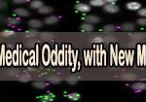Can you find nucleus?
<instances>
[{
	"mask_svg": "<svg viewBox=\"0 0 146 102\" xmlns=\"http://www.w3.org/2000/svg\"><path fill=\"white\" fill-rule=\"evenodd\" d=\"M27 25L30 28H33V29H37V28H41L43 27L44 23L40 20H36V19H32V20H29L27 22Z\"/></svg>",
	"mask_w": 146,
	"mask_h": 102,
	"instance_id": "1",
	"label": "nucleus"
},
{
	"mask_svg": "<svg viewBox=\"0 0 146 102\" xmlns=\"http://www.w3.org/2000/svg\"><path fill=\"white\" fill-rule=\"evenodd\" d=\"M103 10L105 12H107V13H110V14H115V13H118L120 11V8L117 5H114V4H105L104 6H103Z\"/></svg>",
	"mask_w": 146,
	"mask_h": 102,
	"instance_id": "2",
	"label": "nucleus"
},
{
	"mask_svg": "<svg viewBox=\"0 0 146 102\" xmlns=\"http://www.w3.org/2000/svg\"><path fill=\"white\" fill-rule=\"evenodd\" d=\"M86 21V23H92V25H95V23H100V18L96 15H89V16H86L84 19Z\"/></svg>",
	"mask_w": 146,
	"mask_h": 102,
	"instance_id": "3",
	"label": "nucleus"
},
{
	"mask_svg": "<svg viewBox=\"0 0 146 102\" xmlns=\"http://www.w3.org/2000/svg\"><path fill=\"white\" fill-rule=\"evenodd\" d=\"M75 9L79 12H82V13H88V12L91 11V5L85 3H79L75 5Z\"/></svg>",
	"mask_w": 146,
	"mask_h": 102,
	"instance_id": "4",
	"label": "nucleus"
},
{
	"mask_svg": "<svg viewBox=\"0 0 146 102\" xmlns=\"http://www.w3.org/2000/svg\"><path fill=\"white\" fill-rule=\"evenodd\" d=\"M60 21V18L56 16H49L47 18L44 19V23L45 25H55V23H58Z\"/></svg>",
	"mask_w": 146,
	"mask_h": 102,
	"instance_id": "5",
	"label": "nucleus"
},
{
	"mask_svg": "<svg viewBox=\"0 0 146 102\" xmlns=\"http://www.w3.org/2000/svg\"><path fill=\"white\" fill-rule=\"evenodd\" d=\"M53 12H54V8L48 5H43L41 8L38 9V13L41 14V15H49V14L53 13Z\"/></svg>",
	"mask_w": 146,
	"mask_h": 102,
	"instance_id": "6",
	"label": "nucleus"
},
{
	"mask_svg": "<svg viewBox=\"0 0 146 102\" xmlns=\"http://www.w3.org/2000/svg\"><path fill=\"white\" fill-rule=\"evenodd\" d=\"M43 5H44V3L41 0H32V1L29 2V7L31 9H33V10H38V9L41 8Z\"/></svg>",
	"mask_w": 146,
	"mask_h": 102,
	"instance_id": "7",
	"label": "nucleus"
},
{
	"mask_svg": "<svg viewBox=\"0 0 146 102\" xmlns=\"http://www.w3.org/2000/svg\"><path fill=\"white\" fill-rule=\"evenodd\" d=\"M14 13L20 17H23V18L28 17L30 15L29 12H28L27 9H23V8H16L15 10H14Z\"/></svg>",
	"mask_w": 146,
	"mask_h": 102,
	"instance_id": "8",
	"label": "nucleus"
},
{
	"mask_svg": "<svg viewBox=\"0 0 146 102\" xmlns=\"http://www.w3.org/2000/svg\"><path fill=\"white\" fill-rule=\"evenodd\" d=\"M48 83L46 82H41V81H36V82L32 83V87H35V89H46L48 87Z\"/></svg>",
	"mask_w": 146,
	"mask_h": 102,
	"instance_id": "9",
	"label": "nucleus"
},
{
	"mask_svg": "<svg viewBox=\"0 0 146 102\" xmlns=\"http://www.w3.org/2000/svg\"><path fill=\"white\" fill-rule=\"evenodd\" d=\"M80 29L82 31H94L95 30V27L92 23H84L80 25Z\"/></svg>",
	"mask_w": 146,
	"mask_h": 102,
	"instance_id": "10",
	"label": "nucleus"
},
{
	"mask_svg": "<svg viewBox=\"0 0 146 102\" xmlns=\"http://www.w3.org/2000/svg\"><path fill=\"white\" fill-rule=\"evenodd\" d=\"M126 7L129 9V10L135 11V10H139L141 8V5H140V3H138V2H129V3H127Z\"/></svg>",
	"mask_w": 146,
	"mask_h": 102,
	"instance_id": "11",
	"label": "nucleus"
},
{
	"mask_svg": "<svg viewBox=\"0 0 146 102\" xmlns=\"http://www.w3.org/2000/svg\"><path fill=\"white\" fill-rule=\"evenodd\" d=\"M6 23L10 26H15L16 25L21 23V19L19 18H7L6 19Z\"/></svg>",
	"mask_w": 146,
	"mask_h": 102,
	"instance_id": "12",
	"label": "nucleus"
},
{
	"mask_svg": "<svg viewBox=\"0 0 146 102\" xmlns=\"http://www.w3.org/2000/svg\"><path fill=\"white\" fill-rule=\"evenodd\" d=\"M135 91H143V89H146V83H142V82H139V83H135V84L131 86Z\"/></svg>",
	"mask_w": 146,
	"mask_h": 102,
	"instance_id": "13",
	"label": "nucleus"
},
{
	"mask_svg": "<svg viewBox=\"0 0 146 102\" xmlns=\"http://www.w3.org/2000/svg\"><path fill=\"white\" fill-rule=\"evenodd\" d=\"M110 50H111V64H112V60H114L115 65H118V56H117V47H116V51H114V48L111 45L110 46Z\"/></svg>",
	"mask_w": 146,
	"mask_h": 102,
	"instance_id": "14",
	"label": "nucleus"
},
{
	"mask_svg": "<svg viewBox=\"0 0 146 102\" xmlns=\"http://www.w3.org/2000/svg\"><path fill=\"white\" fill-rule=\"evenodd\" d=\"M135 28V25L133 23H123L121 25V29L122 30H125V31H131Z\"/></svg>",
	"mask_w": 146,
	"mask_h": 102,
	"instance_id": "15",
	"label": "nucleus"
},
{
	"mask_svg": "<svg viewBox=\"0 0 146 102\" xmlns=\"http://www.w3.org/2000/svg\"><path fill=\"white\" fill-rule=\"evenodd\" d=\"M105 4H106V2H105L104 0H91L90 1V5L96 6V7L104 6Z\"/></svg>",
	"mask_w": 146,
	"mask_h": 102,
	"instance_id": "16",
	"label": "nucleus"
},
{
	"mask_svg": "<svg viewBox=\"0 0 146 102\" xmlns=\"http://www.w3.org/2000/svg\"><path fill=\"white\" fill-rule=\"evenodd\" d=\"M133 53L131 54V51L127 52V56H126L127 65H133Z\"/></svg>",
	"mask_w": 146,
	"mask_h": 102,
	"instance_id": "17",
	"label": "nucleus"
},
{
	"mask_svg": "<svg viewBox=\"0 0 146 102\" xmlns=\"http://www.w3.org/2000/svg\"><path fill=\"white\" fill-rule=\"evenodd\" d=\"M137 59H138V64L143 66V60H142V50L140 46L137 47Z\"/></svg>",
	"mask_w": 146,
	"mask_h": 102,
	"instance_id": "18",
	"label": "nucleus"
},
{
	"mask_svg": "<svg viewBox=\"0 0 146 102\" xmlns=\"http://www.w3.org/2000/svg\"><path fill=\"white\" fill-rule=\"evenodd\" d=\"M66 96L69 99H71V100H79L81 98V95L79 93H77V92H71V93L67 94Z\"/></svg>",
	"mask_w": 146,
	"mask_h": 102,
	"instance_id": "19",
	"label": "nucleus"
},
{
	"mask_svg": "<svg viewBox=\"0 0 146 102\" xmlns=\"http://www.w3.org/2000/svg\"><path fill=\"white\" fill-rule=\"evenodd\" d=\"M121 79L127 80V81H133L136 79V76L133 74H123L121 76Z\"/></svg>",
	"mask_w": 146,
	"mask_h": 102,
	"instance_id": "20",
	"label": "nucleus"
},
{
	"mask_svg": "<svg viewBox=\"0 0 146 102\" xmlns=\"http://www.w3.org/2000/svg\"><path fill=\"white\" fill-rule=\"evenodd\" d=\"M31 0H12V3L15 5H23V4H27Z\"/></svg>",
	"mask_w": 146,
	"mask_h": 102,
	"instance_id": "21",
	"label": "nucleus"
},
{
	"mask_svg": "<svg viewBox=\"0 0 146 102\" xmlns=\"http://www.w3.org/2000/svg\"><path fill=\"white\" fill-rule=\"evenodd\" d=\"M103 30L104 31H116L117 30V26H115V25H105L104 27H103Z\"/></svg>",
	"mask_w": 146,
	"mask_h": 102,
	"instance_id": "22",
	"label": "nucleus"
},
{
	"mask_svg": "<svg viewBox=\"0 0 146 102\" xmlns=\"http://www.w3.org/2000/svg\"><path fill=\"white\" fill-rule=\"evenodd\" d=\"M8 8V2L6 0H0V11Z\"/></svg>",
	"mask_w": 146,
	"mask_h": 102,
	"instance_id": "23",
	"label": "nucleus"
},
{
	"mask_svg": "<svg viewBox=\"0 0 146 102\" xmlns=\"http://www.w3.org/2000/svg\"><path fill=\"white\" fill-rule=\"evenodd\" d=\"M142 60H143V66L146 65V46H142Z\"/></svg>",
	"mask_w": 146,
	"mask_h": 102,
	"instance_id": "24",
	"label": "nucleus"
},
{
	"mask_svg": "<svg viewBox=\"0 0 146 102\" xmlns=\"http://www.w3.org/2000/svg\"><path fill=\"white\" fill-rule=\"evenodd\" d=\"M1 34L3 36H12V35L15 34V31H13V30H3L1 32Z\"/></svg>",
	"mask_w": 146,
	"mask_h": 102,
	"instance_id": "25",
	"label": "nucleus"
},
{
	"mask_svg": "<svg viewBox=\"0 0 146 102\" xmlns=\"http://www.w3.org/2000/svg\"><path fill=\"white\" fill-rule=\"evenodd\" d=\"M123 56H124V52L122 51L121 53H120V58H118V64L122 65V66L124 65V58H123Z\"/></svg>",
	"mask_w": 146,
	"mask_h": 102,
	"instance_id": "26",
	"label": "nucleus"
},
{
	"mask_svg": "<svg viewBox=\"0 0 146 102\" xmlns=\"http://www.w3.org/2000/svg\"><path fill=\"white\" fill-rule=\"evenodd\" d=\"M138 15L142 16V17H146V8L139 9V10H138Z\"/></svg>",
	"mask_w": 146,
	"mask_h": 102,
	"instance_id": "27",
	"label": "nucleus"
},
{
	"mask_svg": "<svg viewBox=\"0 0 146 102\" xmlns=\"http://www.w3.org/2000/svg\"><path fill=\"white\" fill-rule=\"evenodd\" d=\"M137 23L139 25H146V19H139L137 20Z\"/></svg>",
	"mask_w": 146,
	"mask_h": 102,
	"instance_id": "28",
	"label": "nucleus"
},
{
	"mask_svg": "<svg viewBox=\"0 0 146 102\" xmlns=\"http://www.w3.org/2000/svg\"><path fill=\"white\" fill-rule=\"evenodd\" d=\"M49 81H51V82L53 83V84H58V83L60 82V80L56 79V78H55V79H54V78H51V79H49Z\"/></svg>",
	"mask_w": 146,
	"mask_h": 102,
	"instance_id": "29",
	"label": "nucleus"
},
{
	"mask_svg": "<svg viewBox=\"0 0 146 102\" xmlns=\"http://www.w3.org/2000/svg\"><path fill=\"white\" fill-rule=\"evenodd\" d=\"M94 42H96V43H101V42H103L102 38H95L94 39Z\"/></svg>",
	"mask_w": 146,
	"mask_h": 102,
	"instance_id": "30",
	"label": "nucleus"
},
{
	"mask_svg": "<svg viewBox=\"0 0 146 102\" xmlns=\"http://www.w3.org/2000/svg\"><path fill=\"white\" fill-rule=\"evenodd\" d=\"M5 17H4V15H2V14H0V23H4V21H5Z\"/></svg>",
	"mask_w": 146,
	"mask_h": 102,
	"instance_id": "31",
	"label": "nucleus"
},
{
	"mask_svg": "<svg viewBox=\"0 0 146 102\" xmlns=\"http://www.w3.org/2000/svg\"><path fill=\"white\" fill-rule=\"evenodd\" d=\"M105 2H107V3H109V4H113L114 2H116L117 0H104Z\"/></svg>",
	"mask_w": 146,
	"mask_h": 102,
	"instance_id": "32",
	"label": "nucleus"
}]
</instances>
